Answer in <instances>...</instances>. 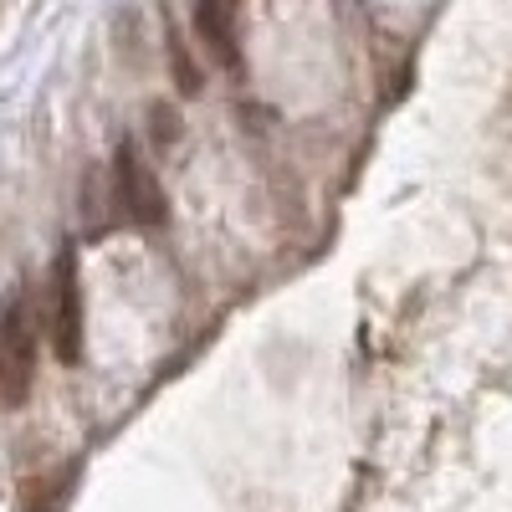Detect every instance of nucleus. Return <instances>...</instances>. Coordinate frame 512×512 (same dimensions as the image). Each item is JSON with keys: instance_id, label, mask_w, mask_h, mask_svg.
<instances>
[{"instance_id": "1", "label": "nucleus", "mask_w": 512, "mask_h": 512, "mask_svg": "<svg viewBox=\"0 0 512 512\" xmlns=\"http://www.w3.org/2000/svg\"><path fill=\"white\" fill-rule=\"evenodd\" d=\"M36 303L26 287H11L6 308H0V400L11 410H21L36 390Z\"/></svg>"}, {"instance_id": "2", "label": "nucleus", "mask_w": 512, "mask_h": 512, "mask_svg": "<svg viewBox=\"0 0 512 512\" xmlns=\"http://www.w3.org/2000/svg\"><path fill=\"white\" fill-rule=\"evenodd\" d=\"M47 323H52V354L62 364L82 359V272H77V251L62 246L52 277H47Z\"/></svg>"}, {"instance_id": "3", "label": "nucleus", "mask_w": 512, "mask_h": 512, "mask_svg": "<svg viewBox=\"0 0 512 512\" xmlns=\"http://www.w3.org/2000/svg\"><path fill=\"white\" fill-rule=\"evenodd\" d=\"M113 205L134 226H164V216H169V200L154 180V169L144 164V154L134 149V139H123L113 149Z\"/></svg>"}, {"instance_id": "4", "label": "nucleus", "mask_w": 512, "mask_h": 512, "mask_svg": "<svg viewBox=\"0 0 512 512\" xmlns=\"http://www.w3.org/2000/svg\"><path fill=\"white\" fill-rule=\"evenodd\" d=\"M195 31H200V47L210 52V62L231 77H241V41H236L226 0H195Z\"/></svg>"}, {"instance_id": "5", "label": "nucleus", "mask_w": 512, "mask_h": 512, "mask_svg": "<svg viewBox=\"0 0 512 512\" xmlns=\"http://www.w3.org/2000/svg\"><path fill=\"white\" fill-rule=\"evenodd\" d=\"M169 72H175V82H180V93L185 98H195L200 93V67H195V57H190V47H185V36L169 26Z\"/></svg>"}, {"instance_id": "6", "label": "nucleus", "mask_w": 512, "mask_h": 512, "mask_svg": "<svg viewBox=\"0 0 512 512\" xmlns=\"http://www.w3.org/2000/svg\"><path fill=\"white\" fill-rule=\"evenodd\" d=\"M154 139H159V144H169V139H180V118L169 113L164 103L154 108Z\"/></svg>"}]
</instances>
